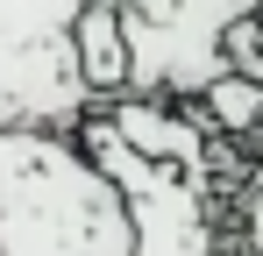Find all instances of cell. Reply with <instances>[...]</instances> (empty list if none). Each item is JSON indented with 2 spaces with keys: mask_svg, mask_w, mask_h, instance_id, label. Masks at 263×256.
I'll return each mask as SVG.
<instances>
[{
  "mask_svg": "<svg viewBox=\"0 0 263 256\" xmlns=\"http://www.w3.org/2000/svg\"><path fill=\"white\" fill-rule=\"evenodd\" d=\"M128 199L64 128H0V256H128Z\"/></svg>",
  "mask_w": 263,
  "mask_h": 256,
  "instance_id": "obj_1",
  "label": "cell"
},
{
  "mask_svg": "<svg viewBox=\"0 0 263 256\" xmlns=\"http://www.w3.org/2000/svg\"><path fill=\"white\" fill-rule=\"evenodd\" d=\"M79 142L92 150V164L107 171V178L121 185V199H128V221H135V249L128 256H214L206 178L142 157L107 114H92V121L79 128Z\"/></svg>",
  "mask_w": 263,
  "mask_h": 256,
  "instance_id": "obj_2",
  "label": "cell"
},
{
  "mask_svg": "<svg viewBox=\"0 0 263 256\" xmlns=\"http://www.w3.org/2000/svg\"><path fill=\"white\" fill-rule=\"evenodd\" d=\"M71 50H79V71L100 100L128 93L135 79V43H128V0H86L71 14Z\"/></svg>",
  "mask_w": 263,
  "mask_h": 256,
  "instance_id": "obj_3",
  "label": "cell"
},
{
  "mask_svg": "<svg viewBox=\"0 0 263 256\" xmlns=\"http://www.w3.org/2000/svg\"><path fill=\"white\" fill-rule=\"evenodd\" d=\"M192 107H199V121L214 128V135H228V142H235V135H256L263 128V79L242 71V64H228Z\"/></svg>",
  "mask_w": 263,
  "mask_h": 256,
  "instance_id": "obj_4",
  "label": "cell"
}]
</instances>
